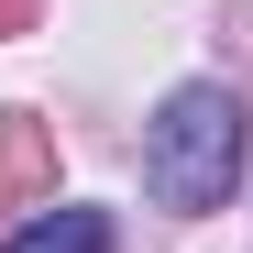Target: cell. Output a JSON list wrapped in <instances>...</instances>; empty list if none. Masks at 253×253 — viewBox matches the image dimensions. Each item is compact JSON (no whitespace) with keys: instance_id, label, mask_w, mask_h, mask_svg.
Masks as SVG:
<instances>
[{"instance_id":"obj_1","label":"cell","mask_w":253,"mask_h":253,"mask_svg":"<svg viewBox=\"0 0 253 253\" xmlns=\"http://www.w3.org/2000/svg\"><path fill=\"white\" fill-rule=\"evenodd\" d=\"M231 176H242V99L220 77H187V88L143 121V187L165 209H220Z\"/></svg>"},{"instance_id":"obj_2","label":"cell","mask_w":253,"mask_h":253,"mask_svg":"<svg viewBox=\"0 0 253 253\" xmlns=\"http://www.w3.org/2000/svg\"><path fill=\"white\" fill-rule=\"evenodd\" d=\"M0 253H110V220L99 209H44V220H22Z\"/></svg>"},{"instance_id":"obj_3","label":"cell","mask_w":253,"mask_h":253,"mask_svg":"<svg viewBox=\"0 0 253 253\" xmlns=\"http://www.w3.org/2000/svg\"><path fill=\"white\" fill-rule=\"evenodd\" d=\"M33 165H44V143H33V121H11V132H0V198H11Z\"/></svg>"}]
</instances>
